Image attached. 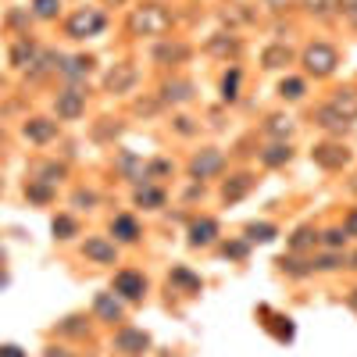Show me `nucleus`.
Instances as JSON below:
<instances>
[{"instance_id": "20e7f679", "label": "nucleus", "mask_w": 357, "mask_h": 357, "mask_svg": "<svg viewBox=\"0 0 357 357\" xmlns=\"http://www.w3.org/2000/svg\"><path fill=\"white\" fill-rule=\"evenodd\" d=\"M311 157H314V164H322V168H329V172H336V168H343L350 161V151H347V146H340V143H318L311 151Z\"/></svg>"}, {"instance_id": "bb28decb", "label": "nucleus", "mask_w": 357, "mask_h": 357, "mask_svg": "<svg viewBox=\"0 0 357 357\" xmlns=\"http://www.w3.org/2000/svg\"><path fill=\"white\" fill-rule=\"evenodd\" d=\"M236 82H240V68H233V72L222 79V97H225V100H236Z\"/></svg>"}, {"instance_id": "72a5a7b5", "label": "nucleus", "mask_w": 357, "mask_h": 357, "mask_svg": "<svg viewBox=\"0 0 357 357\" xmlns=\"http://www.w3.org/2000/svg\"><path fill=\"white\" fill-rule=\"evenodd\" d=\"M325 4H329V0H304V8H307L311 15H325V11H329Z\"/></svg>"}, {"instance_id": "5701e85b", "label": "nucleus", "mask_w": 357, "mask_h": 357, "mask_svg": "<svg viewBox=\"0 0 357 357\" xmlns=\"http://www.w3.org/2000/svg\"><path fill=\"white\" fill-rule=\"evenodd\" d=\"M247 240H254V243H271V240H276V225H268V222L247 225Z\"/></svg>"}, {"instance_id": "b1692460", "label": "nucleus", "mask_w": 357, "mask_h": 357, "mask_svg": "<svg viewBox=\"0 0 357 357\" xmlns=\"http://www.w3.org/2000/svg\"><path fill=\"white\" fill-rule=\"evenodd\" d=\"M314 243H318V233H314V229H307V225L297 229V233L289 236V247H293V250H307V247H314Z\"/></svg>"}, {"instance_id": "6ab92c4d", "label": "nucleus", "mask_w": 357, "mask_h": 357, "mask_svg": "<svg viewBox=\"0 0 357 357\" xmlns=\"http://www.w3.org/2000/svg\"><path fill=\"white\" fill-rule=\"evenodd\" d=\"M54 133H57V125H54V122H47V118H32V122L26 125V136H29V139H36V143H47Z\"/></svg>"}, {"instance_id": "6e6552de", "label": "nucleus", "mask_w": 357, "mask_h": 357, "mask_svg": "<svg viewBox=\"0 0 357 357\" xmlns=\"http://www.w3.org/2000/svg\"><path fill=\"white\" fill-rule=\"evenodd\" d=\"M314 122H318L322 129H329V133H347V129H350V118H343L340 111L332 108V104H325V108L314 111Z\"/></svg>"}, {"instance_id": "393cba45", "label": "nucleus", "mask_w": 357, "mask_h": 357, "mask_svg": "<svg viewBox=\"0 0 357 357\" xmlns=\"http://www.w3.org/2000/svg\"><path fill=\"white\" fill-rule=\"evenodd\" d=\"M304 90H307V86H304V79H282V82H279V93H282L286 100H300V97H304Z\"/></svg>"}, {"instance_id": "0eeeda50", "label": "nucleus", "mask_w": 357, "mask_h": 357, "mask_svg": "<svg viewBox=\"0 0 357 357\" xmlns=\"http://www.w3.org/2000/svg\"><path fill=\"white\" fill-rule=\"evenodd\" d=\"M115 347H118L122 354L136 357V354H143L146 347H151V336H146V332H139V329H125V332H118Z\"/></svg>"}, {"instance_id": "c756f323", "label": "nucleus", "mask_w": 357, "mask_h": 357, "mask_svg": "<svg viewBox=\"0 0 357 357\" xmlns=\"http://www.w3.org/2000/svg\"><path fill=\"white\" fill-rule=\"evenodd\" d=\"M172 279H175V282H182V286H190V289H200V279H193L186 268H175V271H172Z\"/></svg>"}, {"instance_id": "cd10ccee", "label": "nucleus", "mask_w": 357, "mask_h": 357, "mask_svg": "<svg viewBox=\"0 0 357 357\" xmlns=\"http://www.w3.org/2000/svg\"><path fill=\"white\" fill-rule=\"evenodd\" d=\"M279 264H282V271H289V276H307V271L314 268V264H304V261H297V258H282Z\"/></svg>"}, {"instance_id": "39448f33", "label": "nucleus", "mask_w": 357, "mask_h": 357, "mask_svg": "<svg viewBox=\"0 0 357 357\" xmlns=\"http://www.w3.org/2000/svg\"><path fill=\"white\" fill-rule=\"evenodd\" d=\"M100 29H104V15H100V11H79L72 22H68V36H75V39L93 36V32H100Z\"/></svg>"}, {"instance_id": "7c9ffc66", "label": "nucleus", "mask_w": 357, "mask_h": 357, "mask_svg": "<svg viewBox=\"0 0 357 357\" xmlns=\"http://www.w3.org/2000/svg\"><path fill=\"white\" fill-rule=\"evenodd\" d=\"M36 15L39 18H54L57 15V0H36Z\"/></svg>"}, {"instance_id": "a878e982", "label": "nucleus", "mask_w": 357, "mask_h": 357, "mask_svg": "<svg viewBox=\"0 0 357 357\" xmlns=\"http://www.w3.org/2000/svg\"><path fill=\"white\" fill-rule=\"evenodd\" d=\"M264 129H268L271 136H279V139H282V136H289V133H293V122H289V118H282V115H271Z\"/></svg>"}, {"instance_id": "a211bd4d", "label": "nucleus", "mask_w": 357, "mask_h": 357, "mask_svg": "<svg viewBox=\"0 0 357 357\" xmlns=\"http://www.w3.org/2000/svg\"><path fill=\"white\" fill-rule=\"evenodd\" d=\"M93 307H97L100 318H108V322H118V318H122V300H118V297H111V293H100Z\"/></svg>"}, {"instance_id": "412c9836", "label": "nucleus", "mask_w": 357, "mask_h": 357, "mask_svg": "<svg viewBox=\"0 0 357 357\" xmlns=\"http://www.w3.org/2000/svg\"><path fill=\"white\" fill-rule=\"evenodd\" d=\"M289 154H293V151H289V143H276V146H268V151L261 154V161H264L268 168H279V164H286V161H289Z\"/></svg>"}, {"instance_id": "2eb2a0df", "label": "nucleus", "mask_w": 357, "mask_h": 357, "mask_svg": "<svg viewBox=\"0 0 357 357\" xmlns=\"http://www.w3.org/2000/svg\"><path fill=\"white\" fill-rule=\"evenodd\" d=\"M164 100L168 104H186L193 97V82H186V79H175V82H164Z\"/></svg>"}, {"instance_id": "dca6fc26", "label": "nucleus", "mask_w": 357, "mask_h": 357, "mask_svg": "<svg viewBox=\"0 0 357 357\" xmlns=\"http://www.w3.org/2000/svg\"><path fill=\"white\" fill-rule=\"evenodd\" d=\"M250 190H254V175H236V179H229L225 182V190H222V197L233 204V200H240V197H247Z\"/></svg>"}, {"instance_id": "9b49d317", "label": "nucleus", "mask_w": 357, "mask_h": 357, "mask_svg": "<svg viewBox=\"0 0 357 357\" xmlns=\"http://www.w3.org/2000/svg\"><path fill=\"white\" fill-rule=\"evenodd\" d=\"M186 57H190V47L179 44V39H168V44L154 47V61H164V65H175V61H186Z\"/></svg>"}, {"instance_id": "f257e3e1", "label": "nucleus", "mask_w": 357, "mask_h": 357, "mask_svg": "<svg viewBox=\"0 0 357 357\" xmlns=\"http://www.w3.org/2000/svg\"><path fill=\"white\" fill-rule=\"evenodd\" d=\"M129 29L136 36H164L168 29H172V15H168L164 8H157V4H143V8L133 11Z\"/></svg>"}, {"instance_id": "4468645a", "label": "nucleus", "mask_w": 357, "mask_h": 357, "mask_svg": "<svg viewBox=\"0 0 357 357\" xmlns=\"http://www.w3.org/2000/svg\"><path fill=\"white\" fill-rule=\"evenodd\" d=\"M82 254L100 261V264H115V247L108 240H86V247H82Z\"/></svg>"}, {"instance_id": "9d476101", "label": "nucleus", "mask_w": 357, "mask_h": 357, "mask_svg": "<svg viewBox=\"0 0 357 357\" xmlns=\"http://www.w3.org/2000/svg\"><path fill=\"white\" fill-rule=\"evenodd\" d=\"M82 108H86V97H82L79 90H65L57 97V115L61 118H79Z\"/></svg>"}, {"instance_id": "ea45409f", "label": "nucleus", "mask_w": 357, "mask_h": 357, "mask_svg": "<svg viewBox=\"0 0 357 357\" xmlns=\"http://www.w3.org/2000/svg\"><path fill=\"white\" fill-rule=\"evenodd\" d=\"M350 307H354V311H357V289H354V293H350Z\"/></svg>"}, {"instance_id": "f8f14e48", "label": "nucleus", "mask_w": 357, "mask_h": 357, "mask_svg": "<svg viewBox=\"0 0 357 357\" xmlns=\"http://www.w3.org/2000/svg\"><path fill=\"white\" fill-rule=\"evenodd\" d=\"M289 61H293V50H289L286 44H271V47L261 50V65L271 68V72H276V68H286Z\"/></svg>"}, {"instance_id": "f3484780", "label": "nucleus", "mask_w": 357, "mask_h": 357, "mask_svg": "<svg viewBox=\"0 0 357 357\" xmlns=\"http://www.w3.org/2000/svg\"><path fill=\"white\" fill-rule=\"evenodd\" d=\"M136 82V68L133 65H118L111 75H108V90H115V93H125Z\"/></svg>"}, {"instance_id": "f704fd0d", "label": "nucleus", "mask_w": 357, "mask_h": 357, "mask_svg": "<svg viewBox=\"0 0 357 357\" xmlns=\"http://www.w3.org/2000/svg\"><path fill=\"white\" fill-rule=\"evenodd\" d=\"M336 8H340V15H357V0H336Z\"/></svg>"}, {"instance_id": "4be33fe9", "label": "nucleus", "mask_w": 357, "mask_h": 357, "mask_svg": "<svg viewBox=\"0 0 357 357\" xmlns=\"http://www.w3.org/2000/svg\"><path fill=\"white\" fill-rule=\"evenodd\" d=\"M207 50H211V54H222V57H229V54H240V39H229V36H211V39H207Z\"/></svg>"}, {"instance_id": "c9c22d12", "label": "nucleus", "mask_w": 357, "mask_h": 357, "mask_svg": "<svg viewBox=\"0 0 357 357\" xmlns=\"http://www.w3.org/2000/svg\"><path fill=\"white\" fill-rule=\"evenodd\" d=\"M225 254H229V258H243L247 247H243V243H233V247H225Z\"/></svg>"}, {"instance_id": "a19ab883", "label": "nucleus", "mask_w": 357, "mask_h": 357, "mask_svg": "<svg viewBox=\"0 0 357 357\" xmlns=\"http://www.w3.org/2000/svg\"><path fill=\"white\" fill-rule=\"evenodd\" d=\"M47 357H68V354H57V350H50V354H47Z\"/></svg>"}, {"instance_id": "f03ea898", "label": "nucleus", "mask_w": 357, "mask_h": 357, "mask_svg": "<svg viewBox=\"0 0 357 357\" xmlns=\"http://www.w3.org/2000/svg\"><path fill=\"white\" fill-rule=\"evenodd\" d=\"M336 65H340V54H336V47H329V44H311V47L304 50V68H307L314 79L332 75Z\"/></svg>"}, {"instance_id": "e433bc0d", "label": "nucleus", "mask_w": 357, "mask_h": 357, "mask_svg": "<svg viewBox=\"0 0 357 357\" xmlns=\"http://www.w3.org/2000/svg\"><path fill=\"white\" fill-rule=\"evenodd\" d=\"M343 233H347V236H357V211H354V215L347 218V225H343Z\"/></svg>"}, {"instance_id": "c85d7f7f", "label": "nucleus", "mask_w": 357, "mask_h": 357, "mask_svg": "<svg viewBox=\"0 0 357 357\" xmlns=\"http://www.w3.org/2000/svg\"><path fill=\"white\" fill-rule=\"evenodd\" d=\"M136 200H139V204H151V207H161V204H164V193H161V190H139Z\"/></svg>"}, {"instance_id": "473e14b6", "label": "nucleus", "mask_w": 357, "mask_h": 357, "mask_svg": "<svg viewBox=\"0 0 357 357\" xmlns=\"http://www.w3.org/2000/svg\"><path fill=\"white\" fill-rule=\"evenodd\" d=\"M54 233H61V236L75 233V222H72V218H57V222H54Z\"/></svg>"}, {"instance_id": "7ed1b4c3", "label": "nucleus", "mask_w": 357, "mask_h": 357, "mask_svg": "<svg viewBox=\"0 0 357 357\" xmlns=\"http://www.w3.org/2000/svg\"><path fill=\"white\" fill-rule=\"evenodd\" d=\"M225 168V157H222V151H215V146H207V151H200L193 161H190V175L193 179H211V175H218Z\"/></svg>"}, {"instance_id": "423d86ee", "label": "nucleus", "mask_w": 357, "mask_h": 357, "mask_svg": "<svg viewBox=\"0 0 357 357\" xmlns=\"http://www.w3.org/2000/svg\"><path fill=\"white\" fill-rule=\"evenodd\" d=\"M115 293H122L125 300H139L146 293V279L139 276V271H118L115 276Z\"/></svg>"}, {"instance_id": "4c0bfd02", "label": "nucleus", "mask_w": 357, "mask_h": 357, "mask_svg": "<svg viewBox=\"0 0 357 357\" xmlns=\"http://www.w3.org/2000/svg\"><path fill=\"white\" fill-rule=\"evenodd\" d=\"M318 268H325V271H329V268H340V261H336V258L329 254V258H322V261H318Z\"/></svg>"}, {"instance_id": "2f4dec72", "label": "nucleus", "mask_w": 357, "mask_h": 357, "mask_svg": "<svg viewBox=\"0 0 357 357\" xmlns=\"http://www.w3.org/2000/svg\"><path fill=\"white\" fill-rule=\"evenodd\" d=\"M343 240H347L343 229H329L325 233V247H343Z\"/></svg>"}, {"instance_id": "79ce46f5", "label": "nucleus", "mask_w": 357, "mask_h": 357, "mask_svg": "<svg viewBox=\"0 0 357 357\" xmlns=\"http://www.w3.org/2000/svg\"><path fill=\"white\" fill-rule=\"evenodd\" d=\"M350 268H357V254H354V258H350Z\"/></svg>"}, {"instance_id": "ddd939ff", "label": "nucleus", "mask_w": 357, "mask_h": 357, "mask_svg": "<svg viewBox=\"0 0 357 357\" xmlns=\"http://www.w3.org/2000/svg\"><path fill=\"white\" fill-rule=\"evenodd\" d=\"M336 111H340L343 118H357V90L347 86V90H336V97L329 100Z\"/></svg>"}, {"instance_id": "1a4fd4ad", "label": "nucleus", "mask_w": 357, "mask_h": 357, "mask_svg": "<svg viewBox=\"0 0 357 357\" xmlns=\"http://www.w3.org/2000/svg\"><path fill=\"white\" fill-rule=\"evenodd\" d=\"M218 236V222L215 218H200L190 225V247H207V243H215Z\"/></svg>"}, {"instance_id": "aec40b11", "label": "nucleus", "mask_w": 357, "mask_h": 357, "mask_svg": "<svg viewBox=\"0 0 357 357\" xmlns=\"http://www.w3.org/2000/svg\"><path fill=\"white\" fill-rule=\"evenodd\" d=\"M111 233H115L118 240H125V243H133V240L139 236V225H136L129 215H118V218L111 222Z\"/></svg>"}, {"instance_id": "58836bf2", "label": "nucleus", "mask_w": 357, "mask_h": 357, "mask_svg": "<svg viewBox=\"0 0 357 357\" xmlns=\"http://www.w3.org/2000/svg\"><path fill=\"white\" fill-rule=\"evenodd\" d=\"M0 357H22V350L18 347H0Z\"/></svg>"}]
</instances>
